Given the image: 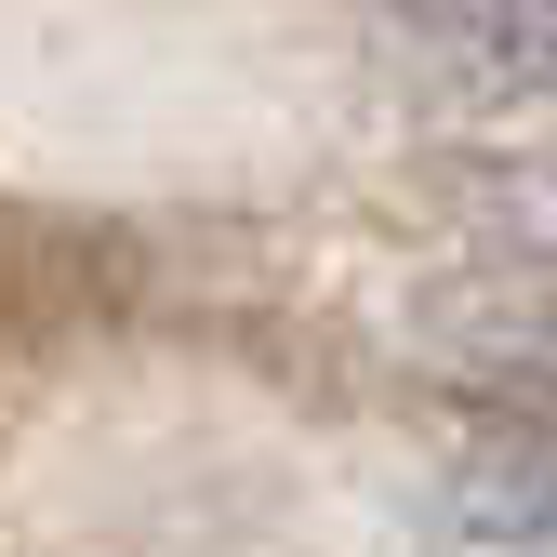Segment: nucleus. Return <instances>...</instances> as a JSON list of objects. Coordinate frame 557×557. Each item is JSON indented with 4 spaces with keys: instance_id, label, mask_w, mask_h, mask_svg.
Listing matches in <instances>:
<instances>
[{
    "instance_id": "1",
    "label": "nucleus",
    "mask_w": 557,
    "mask_h": 557,
    "mask_svg": "<svg viewBox=\"0 0 557 557\" xmlns=\"http://www.w3.org/2000/svg\"><path fill=\"white\" fill-rule=\"evenodd\" d=\"M411 53L465 107H557V0H425Z\"/></svg>"
},
{
    "instance_id": "2",
    "label": "nucleus",
    "mask_w": 557,
    "mask_h": 557,
    "mask_svg": "<svg viewBox=\"0 0 557 557\" xmlns=\"http://www.w3.org/2000/svg\"><path fill=\"white\" fill-rule=\"evenodd\" d=\"M438 557H557V438L505 411L438 492Z\"/></svg>"
},
{
    "instance_id": "3",
    "label": "nucleus",
    "mask_w": 557,
    "mask_h": 557,
    "mask_svg": "<svg viewBox=\"0 0 557 557\" xmlns=\"http://www.w3.org/2000/svg\"><path fill=\"white\" fill-rule=\"evenodd\" d=\"M465 345H492V359H518L531 385H557V265H531L492 306H465Z\"/></svg>"
},
{
    "instance_id": "4",
    "label": "nucleus",
    "mask_w": 557,
    "mask_h": 557,
    "mask_svg": "<svg viewBox=\"0 0 557 557\" xmlns=\"http://www.w3.org/2000/svg\"><path fill=\"white\" fill-rule=\"evenodd\" d=\"M478 213H492V226H518V239L557 265V147H518V160H492V173H478Z\"/></svg>"
},
{
    "instance_id": "5",
    "label": "nucleus",
    "mask_w": 557,
    "mask_h": 557,
    "mask_svg": "<svg viewBox=\"0 0 557 557\" xmlns=\"http://www.w3.org/2000/svg\"><path fill=\"white\" fill-rule=\"evenodd\" d=\"M531 425H544V438H557V385H544V398H531Z\"/></svg>"
}]
</instances>
